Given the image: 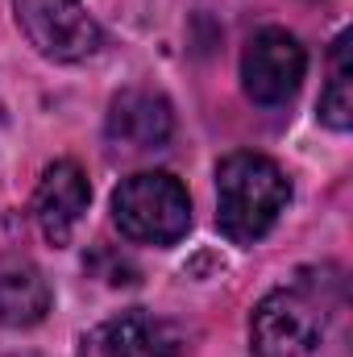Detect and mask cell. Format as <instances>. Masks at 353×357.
Instances as JSON below:
<instances>
[{"label":"cell","mask_w":353,"mask_h":357,"mask_svg":"<svg viewBox=\"0 0 353 357\" xmlns=\"http://www.w3.org/2000/svg\"><path fill=\"white\" fill-rule=\"evenodd\" d=\"M291 199V183L266 154H229L216 167V225L233 245H254L274 229Z\"/></svg>","instance_id":"6da1fadb"},{"label":"cell","mask_w":353,"mask_h":357,"mask_svg":"<svg viewBox=\"0 0 353 357\" xmlns=\"http://www.w3.org/2000/svg\"><path fill=\"white\" fill-rule=\"evenodd\" d=\"M13 13L29 46L50 63H84L104 42L84 0H13Z\"/></svg>","instance_id":"277c9868"},{"label":"cell","mask_w":353,"mask_h":357,"mask_svg":"<svg viewBox=\"0 0 353 357\" xmlns=\"http://www.w3.org/2000/svg\"><path fill=\"white\" fill-rule=\"evenodd\" d=\"M104 133H108L112 150H121V154L163 150L171 142V133H175L171 100L163 91H150V88H125L108 104Z\"/></svg>","instance_id":"8992f818"},{"label":"cell","mask_w":353,"mask_h":357,"mask_svg":"<svg viewBox=\"0 0 353 357\" xmlns=\"http://www.w3.org/2000/svg\"><path fill=\"white\" fill-rule=\"evenodd\" d=\"M112 220L129 241L142 245H175L191 229V204L175 175L167 171H142L129 175L112 191Z\"/></svg>","instance_id":"7a4b0ae2"},{"label":"cell","mask_w":353,"mask_h":357,"mask_svg":"<svg viewBox=\"0 0 353 357\" xmlns=\"http://www.w3.org/2000/svg\"><path fill=\"white\" fill-rule=\"evenodd\" d=\"M183 333L154 312H121L84 337V357H179Z\"/></svg>","instance_id":"52a82bcc"},{"label":"cell","mask_w":353,"mask_h":357,"mask_svg":"<svg viewBox=\"0 0 353 357\" xmlns=\"http://www.w3.org/2000/svg\"><path fill=\"white\" fill-rule=\"evenodd\" d=\"M320 121L337 133L353 125V67H350V33L333 42V79L320 96Z\"/></svg>","instance_id":"30bf717a"},{"label":"cell","mask_w":353,"mask_h":357,"mask_svg":"<svg viewBox=\"0 0 353 357\" xmlns=\"http://www.w3.org/2000/svg\"><path fill=\"white\" fill-rule=\"evenodd\" d=\"M303 71H308V54H303L299 38L287 33V29H258L246 46V54H241L246 96L262 108L287 104L299 91Z\"/></svg>","instance_id":"5b68a950"},{"label":"cell","mask_w":353,"mask_h":357,"mask_svg":"<svg viewBox=\"0 0 353 357\" xmlns=\"http://www.w3.org/2000/svg\"><path fill=\"white\" fill-rule=\"evenodd\" d=\"M50 312V282L21 254H0V328H33Z\"/></svg>","instance_id":"9c48e42d"},{"label":"cell","mask_w":353,"mask_h":357,"mask_svg":"<svg viewBox=\"0 0 353 357\" xmlns=\"http://www.w3.org/2000/svg\"><path fill=\"white\" fill-rule=\"evenodd\" d=\"M91 199L88 175L75 167V162H54L46 167L38 178V191H33V220L42 229V237L50 245H67L75 225L84 220Z\"/></svg>","instance_id":"ba28073f"},{"label":"cell","mask_w":353,"mask_h":357,"mask_svg":"<svg viewBox=\"0 0 353 357\" xmlns=\"http://www.w3.org/2000/svg\"><path fill=\"white\" fill-rule=\"evenodd\" d=\"M324 299L316 287L295 282L283 291H270L250 316V349L254 357H303L324 337Z\"/></svg>","instance_id":"3957f363"}]
</instances>
